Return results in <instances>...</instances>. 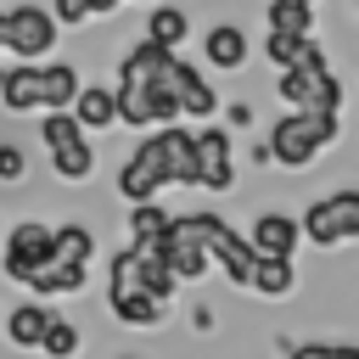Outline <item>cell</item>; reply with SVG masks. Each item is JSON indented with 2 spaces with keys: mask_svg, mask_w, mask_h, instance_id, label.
Returning <instances> with one entry per match:
<instances>
[{
  "mask_svg": "<svg viewBox=\"0 0 359 359\" xmlns=\"http://www.w3.org/2000/svg\"><path fill=\"white\" fill-rule=\"evenodd\" d=\"M107 303H112V314H118L123 325H140V331H157V325H163V309H168V303L146 297V292L129 286V280H107Z\"/></svg>",
  "mask_w": 359,
  "mask_h": 359,
  "instance_id": "cell-9",
  "label": "cell"
},
{
  "mask_svg": "<svg viewBox=\"0 0 359 359\" xmlns=\"http://www.w3.org/2000/svg\"><path fill=\"white\" fill-rule=\"evenodd\" d=\"M39 353H45V359H73V353H79V325L62 320V314H50V325H45V337H39Z\"/></svg>",
  "mask_w": 359,
  "mask_h": 359,
  "instance_id": "cell-23",
  "label": "cell"
},
{
  "mask_svg": "<svg viewBox=\"0 0 359 359\" xmlns=\"http://www.w3.org/2000/svg\"><path fill=\"white\" fill-rule=\"evenodd\" d=\"M45 325H50V309H45V303H17V309L6 314V337H11L17 348H39Z\"/></svg>",
  "mask_w": 359,
  "mask_h": 359,
  "instance_id": "cell-17",
  "label": "cell"
},
{
  "mask_svg": "<svg viewBox=\"0 0 359 359\" xmlns=\"http://www.w3.org/2000/svg\"><path fill=\"white\" fill-rule=\"evenodd\" d=\"M73 95H79V67L45 62V67H39V112H67Z\"/></svg>",
  "mask_w": 359,
  "mask_h": 359,
  "instance_id": "cell-13",
  "label": "cell"
},
{
  "mask_svg": "<svg viewBox=\"0 0 359 359\" xmlns=\"http://www.w3.org/2000/svg\"><path fill=\"white\" fill-rule=\"evenodd\" d=\"M123 359H135V353H123Z\"/></svg>",
  "mask_w": 359,
  "mask_h": 359,
  "instance_id": "cell-31",
  "label": "cell"
},
{
  "mask_svg": "<svg viewBox=\"0 0 359 359\" xmlns=\"http://www.w3.org/2000/svg\"><path fill=\"white\" fill-rule=\"evenodd\" d=\"M84 275H90V269H73V264H45V269H34V275H28V286H34L39 297H67V292H79V286H84Z\"/></svg>",
  "mask_w": 359,
  "mask_h": 359,
  "instance_id": "cell-20",
  "label": "cell"
},
{
  "mask_svg": "<svg viewBox=\"0 0 359 359\" xmlns=\"http://www.w3.org/2000/svg\"><path fill=\"white\" fill-rule=\"evenodd\" d=\"M168 90H174V101H180V118H213V107H219V95H213V84L191 67V62H168Z\"/></svg>",
  "mask_w": 359,
  "mask_h": 359,
  "instance_id": "cell-8",
  "label": "cell"
},
{
  "mask_svg": "<svg viewBox=\"0 0 359 359\" xmlns=\"http://www.w3.org/2000/svg\"><path fill=\"white\" fill-rule=\"evenodd\" d=\"M191 157H196V185L202 191H230L236 185V157H230V135L219 123L191 135Z\"/></svg>",
  "mask_w": 359,
  "mask_h": 359,
  "instance_id": "cell-6",
  "label": "cell"
},
{
  "mask_svg": "<svg viewBox=\"0 0 359 359\" xmlns=\"http://www.w3.org/2000/svg\"><path fill=\"white\" fill-rule=\"evenodd\" d=\"M168 208H157V202H129V247H151L163 230H168Z\"/></svg>",
  "mask_w": 359,
  "mask_h": 359,
  "instance_id": "cell-19",
  "label": "cell"
},
{
  "mask_svg": "<svg viewBox=\"0 0 359 359\" xmlns=\"http://www.w3.org/2000/svg\"><path fill=\"white\" fill-rule=\"evenodd\" d=\"M208 62L224 67V73H236V67L247 62V39H241V28H230V22L208 28Z\"/></svg>",
  "mask_w": 359,
  "mask_h": 359,
  "instance_id": "cell-18",
  "label": "cell"
},
{
  "mask_svg": "<svg viewBox=\"0 0 359 359\" xmlns=\"http://www.w3.org/2000/svg\"><path fill=\"white\" fill-rule=\"evenodd\" d=\"M247 247H252L258 258H292V247H297V219H286V213H258Z\"/></svg>",
  "mask_w": 359,
  "mask_h": 359,
  "instance_id": "cell-11",
  "label": "cell"
},
{
  "mask_svg": "<svg viewBox=\"0 0 359 359\" xmlns=\"http://www.w3.org/2000/svg\"><path fill=\"white\" fill-rule=\"evenodd\" d=\"M56 17L50 11H39V6H17V11H6V34H0V45H11L22 62H39L50 45H56Z\"/></svg>",
  "mask_w": 359,
  "mask_h": 359,
  "instance_id": "cell-5",
  "label": "cell"
},
{
  "mask_svg": "<svg viewBox=\"0 0 359 359\" xmlns=\"http://www.w3.org/2000/svg\"><path fill=\"white\" fill-rule=\"evenodd\" d=\"M84 6H90V17H107V11H118L123 0H84Z\"/></svg>",
  "mask_w": 359,
  "mask_h": 359,
  "instance_id": "cell-29",
  "label": "cell"
},
{
  "mask_svg": "<svg viewBox=\"0 0 359 359\" xmlns=\"http://www.w3.org/2000/svg\"><path fill=\"white\" fill-rule=\"evenodd\" d=\"M280 6H314V0H280Z\"/></svg>",
  "mask_w": 359,
  "mask_h": 359,
  "instance_id": "cell-30",
  "label": "cell"
},
{
  "mask_svg": "<svg viewBox=\"0 0 359 359\" xmlns=\"http://www.w3.org/2000/svg\"><path fill=\"white\" fill-rule=\"evenodd\" d=\"M286 359H359V348H348V342H303Z\"/></svg>",
  "mask_w": 359,
  "mask_h": 359,
  "instance_id": "cell-26",
  "label": "cell"
},
{
  "mask_svg": "<svg viewBox=\"0 0 359 359\" xmlns=\"http://www.w3.org/2000/svg\"><path fill=\"white\" fill-rule=\"evenodd\" d=\"M0 101L11 112H39V62L0 67Z\"/></svg>",
  "mask_w": 359,
  "mask_h": 359,
  "instance_id": "cell-12",
  "label": "cell"
},
{
  "mask_svg": "<svg viewBox=\"0 0 359 359\" xmlns=\"http://www.w3.org/2000/svg\"><path fill=\"white\" fill-rule=\"evenodd\" d=\"M39 140L50 146V163H56L62 180H90V174H95L90 135L73 123V112H45V118H39Z\"/></svg>",
  "mask_w": 359,
  "mask_h": 359,
  "instance_id": "cell-2",
  "label": "cell"
},
{
  "mask_svg": "<svg viewBox=\"0 0 359 359\" xmlns=\"http://www.w3.org/2000/svg\"><path fill=\"white\" fill-rule=\"evenodd\" d=\"M331 140H337V118L331 112H286V118L269 123L264 157H275L280 168H309Z\"/></svg>",
  "mask_w": 359,
  "mask_h": 359,
  "instance_id": "cell-1",
  "label": "cell"
},
{
  "mask_svg": "<svg viewBox=\"0 0 359 359\" xmlns=\"http://www.w3.org/2000/svg\"><path fill=\"white\" fill-rule=\"evenodd\" d=\"M163 140V157H168V185H196V157H191V135L180 123H163L157 129Z\"/></svg>",
  "mask_w": 359,
  "mask_h": 359,
  "instance_id": "cell-15",
  "label": "cell"
},
{
  "mask_svg": "<svg viewBox=\"0 0 359 359\" xmlns=\"http://www.w3.org/2000/svg\"><path fill=\"white\" fill-rule=\"evenodd\" d=\"M252 247H247V236H236L230 224H219L213 236H208V264H219L224 269V280H236V286H247V275H252Z\"/></svg>",
  "mask_w": 359,
  "mask_h": 359,
  "instance_id": "cell-10",
  "label": "cell"
},
{
  "mask_svg": "<svg viewBox=\"0 0 359 359\" xmlns=\"http://www.w3.org/2000/svg\"><path fill=\"white\" fill-rule=\"evenodd\" d=\"M95 258V236L84 224H56L50 230V264H73V269H90Z\"/></svg>",
  "mask_w": 359,
  "mask_h": 359,
  "instance_id": "cell-16",
  "label": "cell"
},
{
  "mask_svg": "<svg viewBox=\"0 0 359 359\" xmlns=\"http://www.w3.org/2000/svg\"><path fill=\"white\" fill-rule=\"evenodd\" d=\"M269 28H280V34H314V6H280V0H269Z\"/></svg>",
  "mask_w": 359,
  "mask_h": 359,
  "instance_id": "cell-24",
  "label": "cell"
},
{
  "mask_svg": "<svg viewBox=\"0 0 359 359\" xmlns=\"http://www.w3.org/2000/svg\"><path fill=\"white\" fill-rule=\"evenodd\" d=\"M146 28H151V34H146L151 45H163V50H180V39H185V28H191V22H185V11H180V6H157Z\"/></svg>",
  "mask_w": 359,
  "mask_h": 359,
  "instance_id": "cell-22",
  "label": "cell"
},
{
  "mask_svg": "<svg viewBox=\"0 0 359 359\" xmlns=\"http://www.w3.org/2000/svg\"><path fill=\"white\" fill-rule=\"evenodd\" d=\"M22 168H28L22 146H0V180H22Z\"/></svg>",
  "mask_w": 359,
  "mask_h": 359,
  "instance_id": "cell-27",
  "label": "cell"
},
{
  "mask_svg": "<svg viewBox=\"0 0 359 359\" xmlns=\"http://www.w3.org/2000/svg\"><path fill=\"white\" fill-rule=\"evenodd\" d=\"M50 17H56V22H84V17H90V6H84V0H56V11H50Z\"/></svg>",
  "mask_w": 359,
  "mask_h": 359,
  "instance_id": "cell-28",
  "label": "cell"
},
{
  "mask_svg": "<svg viewBox=\"0 0 359 359\" xmlns=\"http://www.w3.org/2000/svg\"><path fill=\"white\" fill-rule=\"evenodd\" d=\"M73 123L84 129V135H95V129H107V123H118V107H112V90H101V84H79V95H73Z\"/></svg>",
  "mask_w": 359,
  "mask_h": 359,
  "instance_id": "cell-14",
  "label": "cell"
},
{
  "mask_svg": "<svg viewBox=\"0 0 359 359\" xmlns=\"http://www.w3.org/2000/svg\"><path fill=\"white\" fill-rule=\"evenodd\" d=\"M0 264H6V275H11V280H22V286H28V275L50 264V230H45L39 219H22V224L6 236Z\"/></svg>",
  "mask_w": 359,
  "mask_h": 359,
  "instance_id": "cell-7",
  "label": "cell"
},
{
  "mask_svg": "<svg viewBox=\"0 0 359 359\" xmlns=\"http://www.w3.org/2000/svg\"><path fill=\"white\" fill-rule=\"evenodd\" d=\"M247 286L264 292V297H286V292H292V258H252Z\"/></svg>",
  "mask_w": 359,
  "mask_h": 359,
  "instance_id": "cell-21",
  "label": "cell"
},
{
  "mask_svg": "<svg viewBox=\"0 0 359 359\" xmlns=\"http://www.w3.org/2000/svg\"><path fill=\"white\" fill-rule=\"evenodd\" d=\"M297 236H309L314 247H342V241H353V236H359V191H331V196H320V202L303 213Z\"/></svg>",
  "mask_w": 359,
  "mask_h": 359,
  "instance_id": "cell-3",
  "label": "cell"
},
{
  "mask_svg": "<svg viewBox=\"0 0 359 359\" xmlns=\"http://www.w3.org/2000/svg\"><path fill=\"white\" fill-rule=\"evenodd\" d=\"M314 34H280V28H269V39H264V56L275 62V67H292L297 56H303V45H309Z\"/></svg>",
  "mask_w": 359,
  "mask_h": 359,
  "instance_id": "cell-25",
  "label": "cell"
},
{
  "mask_svg": "<svg viewBox=\"0 0 359 359\" xmlns=\"http://www.w3.org/2000/svg\"><path fill=\"white\" fill-rule=\"evenodd\" d=\"M163 185H168V157H163V140L146 135L129 151V163L118 168V191H123V202H151Z\"/></svg>",
  "mask_w": 359,
  "mask_h": 359,
  "instance_id": "cell-4",
  "label": "cell"
}]
</instances>
